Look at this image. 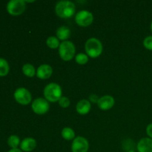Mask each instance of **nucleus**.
Returning a JSON list of instances; mask_svg holds the SVG:
<instances>
[{
    "mask_svg": "<svg viewBox=\"0 0 152 152\" xmlns=\"http://www.w3.org/2000/svg\"><path fill=\"white\" fill-rule=\"evenodd\" d=\"M143 45L148 50H152V36H148L144 39Z\"/></svg>",
    "mask_w": 152,
    "mask_h": 152,
    "instance_id": "obj_23",
    "label": "nucleus"
},
{
    "mask_svg": "<svg viewBox=\"0 0 152 152\" xmlns=\"http://www.w3.org/2000/svg\"><path fill=\"white\" fill-rule=\"evenodd\" d=\"M59 104L62 108H67L69 107L70 104H71V101L66 96H62L59 100Z\"/></svg>",
    "mask_w": 152,
    "mask_h": 152,
    "instance_id": "obj_22",
    "label": "nucleus"
},
{
    "mask_svg": "<svg viewBox=\"0 0 152 152\" xmlns=\"http://www.w3.org/2000/svg\"><path fill=\"white\" fill-rule=\"evenodd\" d=\"M75 21L78 25L81 27H88L92 24L94 21L93 14L90 11L83 10L77 13Z\"/></svg>",
    "mask_w": 152,
    "mask_h": 152,
    "instance_id": "obj_7",
    "label": "nucleus"
},
{
    "mask_svg": "<svg viewBox=\"0 0 152 152\" xmlns=\"http://www.w3.org/2000/svg\"><path fill=\"white\" fill-rule=\"evenodd\" d=\"M75 60L76 62L78 63L79 65H85L88 62V56L85 53H80L76 56Z\"/></svg>",
    "mask_w": 152,
    "mask_h": 152,
    "instance_id": "obj_21",
    "label": "nucleus"
},
{
    "mask_svg": "<svg viewBox=\"0 0 152 152\" xmlns=\"http://www.w3.org/2000/svg\"><path fill=\"white\" fill-rule=\"evenodd\" d=\"M25 1L11 0L7 4V10L12 16H19L24 13L26 7Z\"/></svg>",
    "mask_w": 152,
    "mask_h": 152,
    "instance_id": "obj_5",
    "label": "nucleus"
},
{
    "mask_svg": "<svg viewBox=\"0 0 152 152\" xmlns=\"http://www.w3.org/2000/svg\"><path fill=\"white\" fill-rule=\"evenodd\" d=\"M76 48L74 43L71 41H64L60 43L59 53L61 59L65 62L71 61L75 55Z\"/></svg>",
    "mask_w": 152,
    "mask_h": 152,
    "instance_id": "obj_4",
    "label": "nucleus"
},
{
    "mask_svg": "<svg viewBox=\"0 0 152 152\" xmlns=\"http://www.w3.org/2000/svg\"><path fill=\"white\" fill-rule=\"evenodd\" d=\"M61 134H62V138L66 140H72L75 139V132L71 128H64L62 130Z\"/></svg>",
    "mask_w": 152,
    "mask_h": 152,
    "instance_id": "obj_17",
    "label": "nucleus"
},
{
    "mask_svg": "<svg viewBox=\"0 0 152 152\" xmlns=\"http://www.w3.org/2000/svg\"><path fill=\"white\" fill-rule=\"evenodd\" d=\"M88 141L83 137L79 136L75 137L71 144L72 152H88Z\"/></svg>",
    "mask_w": 152,
    "mask_h": 152,
    "instance_id": "obj_9",
    "label": "nucleus"
},
{
    "mask_svg": "<svg viewBox=\"0 0 152 152\" xmlns=\"http://www.w3.org/2000/svg\"><path fill=\"white\" fill-rule=\"evenodd\" d=\"M71 36V30L67 26H61L56 31V37L59 40L67 41Z\"/></svg>",
    "mask_w": 152,
    "mask_h": 152,
    "instance_id": "obj_15",
    "label": "nucleus"
},
{
    "mask_svg": "<svg viewBox=\"0 0 152 152\" xmlns=\"http://www.w3.org/2000/svg\"><path fill=\"white\" fill-rule=\"evenodd\" d=\"M129 152H135L134 151H132H132H129Z\"/></svg>",
    "mask_w": 152,
    "mask_h": 152,
    "instance_id": "obj_28",
    "label": "nucleus"
},
{
    "mask_svg": "<svg viewBox=\"0 0 152 152\" xmlns=\"http://www.w3.org/2000/svg\"><path fill=\"white\" fill-rule=\"evenodd\" d=\"M9 65L3 58H0V77H4L9 72Z\"/></svg>",
    "mask_w": 152,
    "mask_h": 152,
    "instance_id": "obj_18",
    "label": "nucleus"
},
{
    "mask_svg": "<svg viewBox=\"0 0 152 152\" xmlns=\"http://www.w3.org/2000/svg\"><path fill=\"white\" fill-rule=\"evenodd\" d=\"M114 102L115 101H114V97L110 95H105L99 98L97 105L101 110L107 111V110H109L113 108V106L114 105Z\"/></svg>",
    "mask_w": 152,
    "mask_h": 152,
    "instance_id": "obj_10",
    "label": "nucleus"
},
{
    "mask_svg": "<svg viewBox=\"0 0 152 152\" xmlns=\"http://www.w3.org/2000/svg\"><path fill=\"white\" fill-rule=\"evenodd\" d=\"M56 15L62 19H68L74 16L76 11V6L71 1H60L55 7Z\"/></svg>",
    "mask_w": 152,
    "mask_h": 152,
    "instance_id": "obj_1",
    "label": "nucleus"
},
{
    "mask_svg": "<svg viewBox=\"0 0 152 152\" xmlns=\"http://www.w3.org/2000/svg\"><path fill=\"white\" fill-rule=\"evenodd\" d=\"M20 140H19V137L16 135H11L9 137L8 140H7V144L9 146L13 149V148H17L20 144Z\"/></svg>",
    "mask_w": 152,
    "mask_h": 152,
    "instance_id": "obj_20",
    "label": "nucleus"
},
{
    "mask_svg": "<svg viewBox=\"0 0 152 152\" xmlns=\"http://www.w3.org/2000/svg\"><path fill=\"white\" fill-rule=\"evenodd\" d=\"M14 98L18 103L23 105H28L32 99L31 92L25 88H19L16 89L14 92Z\"/></svg>",
    "mask_w": 152,
    "mask_h": 152,
    "instance_id": "obj_8",
    "label": "nucleus"
},
{
    "mask_svg": "<svg viewBox=\"0 0 152 152\" xmlns=\"http://www.w3.org/2000/svg\"><path fill=\"white\" fill-rule=\"evenodd\" d=\"M151 32H152V22H151Z\"/></svg>",
    "mask_w": 152,
    "mask_h": 152,
    "instance_id": "obj_27",
    "label": "nucleus"
},
{
    "mask_svg": "<svg viewBox=\"0 0 152 152\" xmlns=\"http://www.w3.org/2000/svg\"><path fill=\"white\" fill-rule=\"evenodd\" d=\"M8 152H22V151L19 148H13V149H10Z\"/></svg>",
    "mask_w": 152,
    "mask_h": 152,
    "instance_id": "obj_26",
    "label": "nucleus"
},
{
    "mask_svg": "<svg viewBox=\"0 0 152 152\" xmlns=\"http://www.w3.org/2000/svg\"><path fill=\"white\" fill-rule=\"evenodd\" d=\"M46 44L48 47L50 49H56L59 47L60 43H59V39L56 37H50L46 40Z\"/></svg>",
    "mask_w": 152,
    "mask_h": 152,
    "instance_id": "obj_19",
    "label": "nucleus"
},
{
    "mask_svg": "<svg viewBox=\"0 0 152 152\" xmlns=\"http://www.w3.org/2000/svg\"><path fill=\"white\" fill-rule=\"evenodd\" d=\"M138 152H152V139L145 137L141 139L137 145Z\"/></svg>",
    "mask_w": 152,
    "mask_h": 152,
    "instance_id": "obj_13",
    "label": "nucleus"
},
{
    "mask_svg": "<svg viewBox=\"0 0 152 152\" xmlns=\"http://www.w3.org/2000/svg\"><path fill=\"white\" fill-rule=\"evenodd\" d=\"M22 72L26 77H34L35 74H37V70L34 67V65L30 63H26L22 67Z\"/></svg>",
    "mask_w": 152,
    "mask_h": 152,
    "instance_id": "obj_16",
    "label": "nucleus"
},
{
    "mask_svg": "<svg viewBox=\"0 0 152 152\" xmlns=\"http://www.w3.org/2000/svg\"><path fill=\"white\" fill-rule=\"evenodd\" d=\"M43 94L45 99H47L48 102H56L57 101L59 102L60 98L62 97V91L59 85L52 83L45 86Z\"/></svg>",
    "mask_w": 152,
    "mask_h": 152,
    "instance_id": "obj_2",
    "label": "nucleus"
},
{
    "mask_svg": "<svg viewBox=\"0 0 152 152\" xmlns=\"http://www.w3.org/2000/svg\"><path fill=\"white\" fill-rule=\"evenodd\" d=\"M53 74V68L48 64L41 65L37 70V77L41 80H47L51 77Z\"/></svg>",
    "mask_w": 152,
    "mask_h": 152,
    "instance_id": "obj_11",
    "label": "nucleus"
},
{
    "mask_svg": "<svg viewBox=\"0 0 152 152\" xmlns=\"http://www.w3.org/2000/svg\"><path fill=\"white\" fill-rule=\"evenodd\" d=\"M21 150L25 152L33 151L37 148V141L31 137H27L24 139L20 143Z\"/></svg>",
    "mask_w": 152,
    "mask_h": 152,
    "instance_id": "obj_12",
    "label": "nucleus"
},
{
    "mask_svg": "<svg viewBox=\"0 0 152 152\" xmlns=\"http://www.w3.org/2000/svg\"><path fill=\"white\" fill-rule=\"evenodd\" d=\"M33 111L38 115H43L48 111L50 105L47 99L45 98H37L31 105Z\"/></svg>",
    "mask_w": 152,
    "mask_h": 152,
    "instance_id": "obj_6",
    "label": "nucleus"
},
{
    "mask_svg": "<svg viewBox=\"0 0 152 152\" xmlns=\"http://www.w3.org/2000/svg\"><path fill=\"white\" fill-rule=\"evenodd\" d=\"M85 49L88 56L91 58H96L102 52V42L98 39L90 38L86 42Z\"/></svg>",
    "mask_w": 152,
    "mask_h": 152,
    "instance_id": "obj_3",
    "label": "nucleus"
},
{
    "mask_svg": "<svg viewBox=\"0 0 152 152\" xmlns=\"http://www.w3.org/2000/svg\"><path fill=\"white\" fill-rule=\"evenodd\" d=\"M91 108V102L88 99H85L79 101L77 104V106H76L77 113L81 114V115H86V114H88Z\"/></svg>",
    "mask_w": 152,
    "mask_h": 152,
    "instance_id": "obj_14",
    "label": "nucleus"
},
{
    "mask_svg": "<svg viewBox=\"0 0 152 152\" xmlns=\"http://www.w3.org/2000/svg\"><path fill=\"white\" fill-rule=\"evenodd\" d=\"M146 134L149 138L152 139V123H150L146 127Z\"/></svg>",
    "mask_w": 152,
    "mask_h": 152,
    "instance_id": "obj_24",
    "label": "nucleus"
},
{
    "mask_svg": "<svg viewBox=\"0 0 152 152\" xmlns=\"http://www.w3.org/2000/svg\"><path fill=\"white\" fill-rule=\"evenodd\" d=\"M99 98L95 94H91L90 96V100L92 102H98V100H99Z\"/></svg>",
    "mask_w": 152,
    "mask_h": 152,
    "instance_id": "obj_25",
    "label": "nucleus"
}]
</instances>
